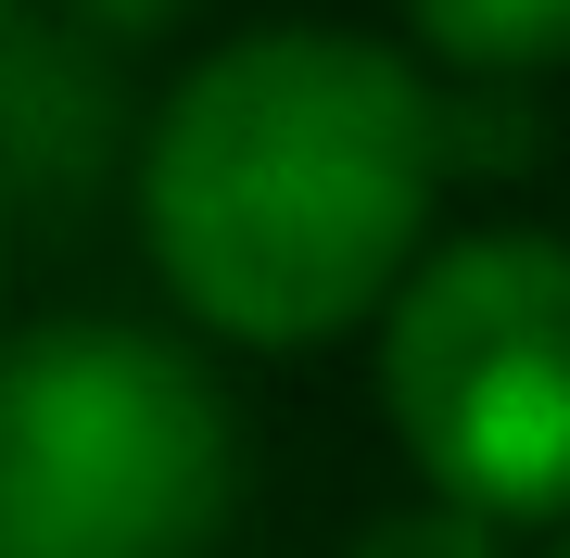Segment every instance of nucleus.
Listing matches in <instances>:
<instances>
[{"instance_id":"6e6552de","label":"nucleus","mask_w":570,"mask_h":558,"mask_svg":"<svg viewBox=\"0 0 570 558\" xmlns=\"http://www.w3.org/2000/svg\"><path fill=\"white\" fill-rule=\"evenodd\" d=\"M558 558H570V546H558Z\"/></svg>"},{"instance_id":"f257e3e1","label":"nucleus","mask_w":570,"mask_h":558,"mask_svg":"<svg viewBox=\"0 0 570 558\" xmlns=\"http://www.w3.org/2000/svg\"><path fill=\"white\" fill-rule=\"evenodd\" d=\"M456 166H532V115L456 102L343 26H254L165 89L140 228L204 331L292 355L406 292L431 190Z\"/></svg>"},{"instance_id":"0eeeda50","label":"nucleus","mask_w":570,"mask_h":558,"mask_svg":"<svg viewBox=\"0 0 570 558\" xmlns=\"http://www.w3.org/2000/svg\"><path fill=\"white\" fill-rule=\"evenodd\" d=\"M0 51H13V0H0Z\"/></svg>"},{"instance_id":"20e7f679","label":"nucleus","mask_w":570,"mask_h":558,"mask_svg":"<svg viewBox=\"0 0 570 558\" xmlns=\"http://www.w3.org/2000/svg\"><path fill=\"white\" fill-rule=\"evenodd\" d=\"M406 13L456 77H546V63H570V0H406Z\"/></svg>"},{"instance_id":"f03ea898","label":"nucleus","mask_w":570,"mask_h":558,"mask_svg":"<svg viewBox=\"0 0 570 558\" xmlns=\"http://www.w3.org/2000/svg\"><path fill=\"white\" fill-rule=\"evenodd\" d=\"M242 496L228 393L127 317L0 343V558H204Z\"/></svg>"},{"instance_id":"423d86ee","label":"nucleus","mask_w":570,"mask_h":558,"mask_svg":"<svg viewBox=\"0 0 570 558\" xmlns=\"http://www.w3.org/2000/svg\"><path fill=\"white\" fill-rule=\"evenodd\" d=\"M165 13H178V0H77V26H102V39H140Z\"/></svg>"},{"instance_id":"7ed1b4c3","label":"nucleus","mask_w":570,"mask_h":558,"mask_svg":"<svg viewBox=\"0 0 570 558\" xmlns=\"http://www.w3.org/2000/svg\"><path fill=\"white\" fill-rule=\"evenodd\" d=\"M381 407L431 470V508L482 533L570 520V242L469 228L406 267L381 331Z\"/></svg>"},{"instance_id":"39448f33","label":"nucleus","mask_w":570,"mask_h":558,"mask_svg":"<svg viewBox=\"0 0 570 558\" xmlns=\"http://www.w3.org/2000/svg\"><path fill=\"white\" fill-rule=\"evenodd\" d=\"M355 558H494V533L469 508H393V520H367Z\"/></svg>"}]
</instances>
